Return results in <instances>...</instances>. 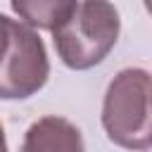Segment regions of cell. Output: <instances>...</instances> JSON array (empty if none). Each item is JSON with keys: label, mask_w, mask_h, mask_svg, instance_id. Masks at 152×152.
Returning a JSON list of instances; mask_svg holds the SVG:
<instances>
[{"label": "cell", "mask_w": 152, "mask_h": 152, "mask_svg": "<svg viewBox=\"0 0 152 152\" xmlns=\"http://www.w3.org/2000/svg\"><path fill=\"white\" fill-rule=\"evenodd\" d=\"M119 12L112 2H74L71 12L52 31L59 59L76 71L100 64L119 38Z\"/></svg>", "instance_id": "obj_2"}, {"label": "cell", "mask_w": 152, "mask_h": 152, "mask_svg": "<svg viewBox=\"0 0 152 152\" xmlns=\"http://www.w3.org/2000/svg\"><path fill=\"white\" fill-rule=\"evenodd\" d=\"M74 2H64V0H14L12 10L28 24L36 28H48L55 31L57 24L71 12Z\"/></svg>", "instance_id": "obj_5"}, {"label": "cell", "mask_w": 152, "mask_h": 152, "mask_svg": "<svg viewBox=\"0 0 152 152\" xmlns=\"http://www.w3.org/2000/svg\"><path fill=\"white\" fill-rule=\"evenodd\" d=\"M102 128L124 150L152 147V76L145 69H121L107 86Z\"/></svg>", "instance_id": "obj_1"}, {"label": "cell", "mask_w": 152, "mask_h": 152, "mask_svg": "<svg viewBox=\"0 0 152 152\" xmlns=\"http://www.w3.org/2000/svg\"><path fill=\"white\" fill-rule=\"evenodd\" d=\"M145 10H147V12L152 14V0H147V2H145Z\"/></svg>", "instance_id": "obj_7"}, {"label": "cell", "mask_w": 152, "mask_h": 152, "mask_svg": "<svg viewBox=\"0 0 152 152\" xmlns=\"http://www.w3.org/2000/svg\"><path fill=\"white\" fill-rule=\"evenodd\" d=\"M0 152H7V140H5V131H2V124H0Z\"/></svg>", "instance_id": "obj_6"}, {"label": "cell", "mask_w": 152, "mask_h": 152, "mask_svg": "<svg viewBox=\"0 0 152 152\" xmlns=\"http://www.w3.org/2000/svg\"><path fill=\"white\" fill-rule=\"evenodd\" d=\"M50 74V62L38 33L0 14V100H24L38 93Z\"/></svg>", "instance_id": "obj_3"}, {"label": "cell", "mask_w": 152, "mask_h": 152, "mask_svg": "<svg viewBox=\"0 0 152 152\" xmlns=\"http://www.w3.org/2000/svg\"><path fill=\"white\" fill-rule=\"evenodd\" d=\"M19 152H86L81 131L64 116H43L33 121Z\"/></svg>", "instance_id": "obj_4"}]
</instances>
